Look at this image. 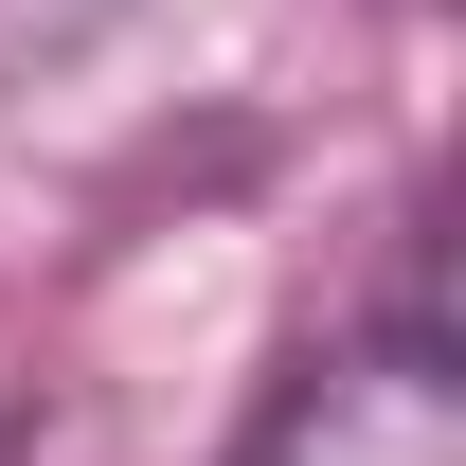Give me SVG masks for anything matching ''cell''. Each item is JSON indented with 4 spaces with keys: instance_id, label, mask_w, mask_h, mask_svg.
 I'll return each instance as SVG.
<instances>
[{
    "instance_id": "obj_1",
    "label": "cell",
    "mask_w": 466,
    "mask_h": 466,
    "mask_svg": "<svg viewBox=\"0 0 466 466\" xmlns=\"http://www.w3.org/2000/svg\"><path fill=\"white\" fill-rule=\"evenodd\" d=\"M233 466H466V359L431 323H377V341H323L288 395L251 412Z\"/></svg>"
}]
</instances>
